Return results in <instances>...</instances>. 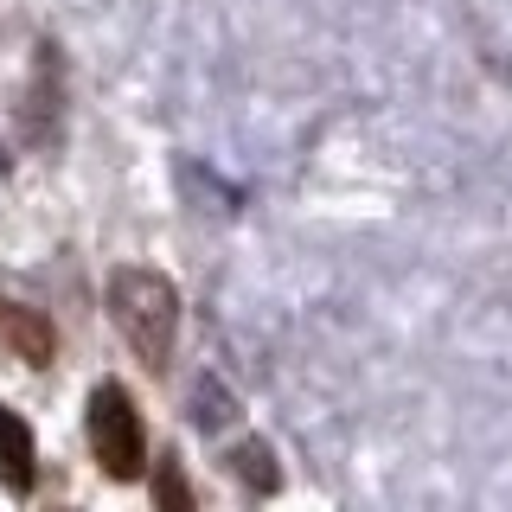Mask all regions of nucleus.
I'll return each mask as SVG.
<instances>
[{"instance_id":"nucleus-6","label":"nucleus","mask_w":512,"mask_h":512,"mask_svg":"<svg viewBox=\"0 0 512 512\" xmlns=\"http://www.w3.org/2000/svg\"><path fill=\"white\" fill-rule=\"evenodd\" d=\"M231 410H237V404L224 397V384H218V378H199V423H205V429H218Z\"/></svg>"},{"instance_id":"nucleus-3","label":"nucleus","mask_w":512,"mask_h":512,"mask_svg":"<svg viewBox=\"0 0 512 512\" xmlns=\"http://www.w3.org/2000/svg\"><path fill=\"white\" fill-rule=\"evenodd\" d=\"M32 474H39V468H32V429L13 410H0V487H7L13 500H26Z\"/></svg>"},{"instance_id":"nucleus-4","label":"nucleus","mask_w":512,"mask_h":512,"mask_svg":"<svg viewBox=\"0 0 512 512\" xmlns=\"http://www.w3.org/2000/svg\"><path fill=\"white\" fill-rule=\"evenodd\" d=\"M7 352H13V359H26V365H52V352H58L52 320L32 314V308H13L7 314Z\"/></svg>"},{"instance_id":"nucleus-1","label":"nucleus","mask_w":512,"mask_h":512,"mask_svg":"<svg viewBox=\"0 0 512 512\" xmlns=\"http://www.w3.org/2000/svg\"><path fill=\"white\" fill-rule=\"evenodd\" d=\"M109 320L122 327V340L135 346L148 372H167L173 340H180V288L160 269H116L109 276Z\"/></svg>"},{"instance_id":"nucleus-5","label":"nucleus","mask_w":512,"mask_h":512,"mask_svg":"<svg viewBox=\"0 0 512 512\" xmlns=\"http://www.w3.org/2000/svg\"><path fill=\"white\" fill-rule=\"evenodd\" d=\"M224 461H231V474H244L256 493H276V487H282V474L269 468V448H263V442H237Z\"/></svg>"},{"instance_id":"nucleus-2","label":"nucleus","mask_w":512,"mask_h":512,"mask_svg":"<svg viewBox=\"0 0 512 512\" xmlns=\"http://www.w3.org/2000/svg\"><path fill=\"white\" fill-rule=\"evenodd\" d=\"M84 429H90V455L103 461L109 480H141L148 474V429H141L135 397H128L122 384H96L90 391Z\"/></svg>"},{"instance_id":"nucleus-7","label":"nucleus","mask_w":512,"mask_h":512,"mask_svg":"<svg viewBox=\"0 0 512 512\" xmlns=\"http://www.w3.org/2000/svg\"><path fill=\"white\" fill-rule=\"evenodd\" d=\"M154 493H160V506H173V512H192V487H186V480L180 474H173V468H160V480H154Z\"/></svg>"}]
</instances>
